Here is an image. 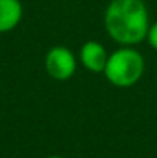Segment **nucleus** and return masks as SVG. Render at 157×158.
<instances>
[{"mask_svg":"<svg viewBox=\"0 0 157 158\" xmlns=\"http://www.w3.org/2000/svg\"><path fill=\"white\" fill-rule=\"evenodd\" d=\"M109 37L123 46L143 42L150 29V15L143 0H111L105 11Z\"/></svg>","mask_w":157,"mask_h":158,"instance_id":"obj_1","label":"nucleus"},{"mask_svg":"<svg viewBox=\"0 0 157 158\" xmlns=\"http://www.w3.org/2000/svg\"><path fill=\"white\" fill-rule=\"evenodd\" d=\"M145 72V60L142 54L131 46H123L112 54H109L105 77L106 80L117 88H131L134 86Z\"/></svg>","mask_w":157,"mask_h":158,"instance_id":"obj_2","label":"nucleus"},{"mask_svg":"<svg viewBox=\"0 0 157 158\" xmlns=\"http://www.w3.org/2000/svg\"><path fill=\"white\" fill-rule=\"evenodd\" d=\"M45 68L50 77L63 81L74 75L77 69V60L71 49H68L66 46H54L46 52Z\"/></svg>","mask_w":157,"mask_h":158,"instance_id":"obj_3","label":"nucleus"},{"mask_svg":"<svg viewBox=\"0 0 157 158\" xmlns=\"http://www.w3.org/2000/svg\"><path fill=\"white\" fill-rule=\"evenodd\" d=\"M108 52L105 49L102 43L96 42V40H89L86 43H83L82 49H80V61L82 64L94 74H100L105 71L106 61H108Z\"/></svg>","mask_w":157,"mask_h":158,"instance_id":"obj_4","label":"nucleus"},{"mask_svg":"<svg viewBox=\"0 0 157 158\" xmlns=\"http://www.w3.org/2000/svg\"><path fill=\"white\" fill-rule=\"evenodd\" d=\"M23 8L20 0H0V32L12 31L22 20Z\"/></svg>","mask_w":157,"mask_h":158,"instance_id":"obj_5","label":"nucleus"},{"mask_svg":"<svg viewBox=\"0 0 157 158\" xmlns=\"http://www.w3.org/2000/svg\"><path fill=\"white\" fill-rule=\"evenodd\" d=\"M146 40H148L150 46L157 51V22L150 26V29H148V35H146Z\"/></svg>","mask_w":157,"mask_h":158,"instance_id":"obj_6","label":"nucleus"},{"mask_svg":"<svg viewBox=\"0 0 157 158\" xmlns=\"http://www.w3.org/2000/svg\"><path fill=\"white\" fill-rule=\"evenodd\" d=\"M46 158H62V157H59V155H50V157H46Z\"/></svg>","mask_w":157,"mask_h":158,"instance_id":"obj_7","label":"nucleus"}]
</instances>
